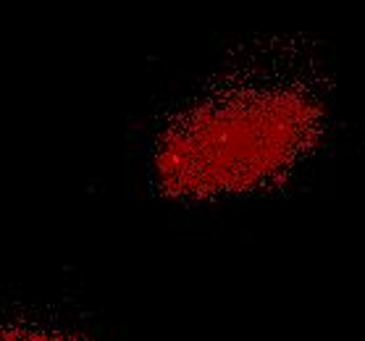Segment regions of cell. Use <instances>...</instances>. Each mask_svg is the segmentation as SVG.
Returning <instances> with one entry per match:
<instances>
[{"label": "cell", "mask_w": 365, "mask_h": 341, "mask_svg": "<svg viewBox=\"0 0 365 341\" xmlns=\"http://www.w3.org/2000/svg\"><path fill=\"white\" fill-rule=\"evenodd\" d=\"M316 108L299 92L245 87L179 118L160 147V174L176 192L245 189L282 171L307 145Z\"/></svg>", "instance_id": "obj_1"}]
</instances>
